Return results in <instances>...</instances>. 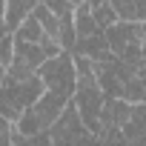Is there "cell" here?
I'll use <instances>...</instances> for the list:
<instances>
[{
  "mask_svg": "<svg viewBox=\"0 0 146 146\" xmlns=\"http://www.w3.org/2000/svg\"><path fill=\"white\" fill-rule=\"evenodd\" d=\"M3 98H0V112H3V120L17 123L23 117V112H29L43 95H46V83L40 80V75H32L26 80H15V78H3V86H0Z\"/></svg>",
  "mask_w": 146,
  "mask_h": 146,
  "instance_id": "1",
  "label": "cell"
},
{
  "mask_svg": "<svg viewBox=\"0 0 146 146\" xmlns=\"http://www.w3.org/2000/svg\"><path fill=\"white\" fill-rule=\"evenodd\" d=\"M69 103H72V100H66V98H60V95H54V92H46L29 112H23V117L17 120V132H20L23 137L46 135V132L60 120V115L66 112Z\"/></svg>",
  "mask_w": 146,
  "mask_h": 146,
  "instance_id": "2",
  "label": "cell"
},
{
  "mask_svg": "<svg viewBox=\"0 0 146 146\" xmlns=\"http://www.w3.org/2000/svg\"><path fill=\"white\" fill-rule=\"evenodd\" d=\"M37 75L46 83V92H54V95H60L66 100L75 98V92H78V63H75V54H72V52L49 57L40 66Z\"/></svg>",
  "mask_w": 146,
  "mask_h": 146,
  "instance_id": "3",
  "label": "cell"
},
{
  "mask_svg": "<svg viewBox=\"0 0 146 146\" xmlns=\"http://www.w3.org/2000/svg\"><path fill=\"white\" fill-rule=\"evenodd\" d=\"M106 40H109V49L115 57L126 60L129 66H135L137 72L146 66L143 60V23H115L109 32H106Z\"/></svg>",
  "mask_w": 146,
  "mask_h": 146,
  "instance_id": "4",
  "label": "cell"
},
{
  "mask_svg": "<svg viewBox=\"0 0 146 146\" xmlns=\"http://www.w3.org/2000/svg\"><path fill=\"white\" fill-rule=\"evenodd\" d=\"M49 137L54 146H89L98 135H92L80 117V112L75 109V103H69L66 112L60 115V120L49 129Z\"/></svg>",
  "mask_w": 146,
  "mask_h": 146,
  "instance_id": "5",
  "label": "cell"
},
{
  "mask_svg": "<svg viewBox=\"0 0 146 146\" xmlns=\"http://www.w3.org/2000/svg\"><path fill=\"white\" fill-rule=\"evenodd\" d=\"M132 109H135V103L120 100V98H109L106 109H103V132H123V126L132 117Z\"/></svg>",
  "mask_w": 146,
  "mask_h": 146,
  "instance_id": "6",
  "label": "cell"
},
{
  "mask_svg": "<svg viewBox=\"0 0 146 146\" xmlns=\"http://www.w3.org/2000/svg\"><path fill=\"white\" fill-rule=\"evenodd\" d=\"M40 6V0H3V23H6V32L15 35L20 29V23Z\"/></svg>",
  "mask_w": 146,
  "mask_h": 146,
  "instance_id": "7",
  "label": "cell"
},
{
  "mask_svg": "<svg viewBox=\"0 0 146 146\" xmlns=\"http://www.w3.org/2000/svg\"><path fill=\"white\" fill-rule=\"evenodd\" d=\"M75 54H83V57H89V60H95V63L109 60V57H112V49H109L106 32H98V35H92V37H86V40H78Z\"/></svg>",
  "mask_w": 146,
  "mask_h": 146,
  "instance_id": "8",
  "label": "cell"
},
{
  "mask_svg": "<svg viewBox=\"0 0 146 146\" xmlns=\"http://www.w3.org/2000/svg\"><path fill=\"white\" fill-rule=\"evenodd\" d=\"M117 17L126 23H146V0H109Z\"/></svg>",
  "mask_w": 146,
  "mask_h": 146,
  "instance_id": "9",
  "label": "cell"
},
{
  "mask_svg": "<svg viewBox=\"0 0 146 146\" xmlns=\"http://www.w3.org/2000/svg\"><path fill=\"white\" fill-rule=\"evenodd\" d=\"M75 29H78V40H86V37H92V35L103 32V29L98 26L95 12H92V6H89V3H80V6L75 9Z\"/></svg>",
  "mask_w": 146,
  "mask_h": 146,
  "instance_id": "10",
  "label": "cell"
},
{
  "mask_svg": "<svg viewBox=\"0 0 146 146\" xmlns=\"http://www.w3.org/2000/svg\"><path fill=\"white\" fill-rule=\"evenodd\" d=\"M123 137H126L129 143L146 137V103H135L132 117H129V123L123 126Z\"/></svg>",
  "mask_w": 146,
  "mask_h": 146,
  "instance_id": "11",
  "label": "cell"
},
{
  "mask_svg": "<svg viewBox=\"0 0 146 146\" xmlns=\"http://www.w3.org/2000/svg\"><path fill=\"white\" fill-rule=\"evenodd\" d=\"M15 37H17V40H26V43H40V40L46 37V32H43L40 20H37L35 15H29V17L20 23V29L15 32Z\"/></svg>",
  "mask_w": 146,
  "mask_h": 146,
  "instance_id": "12",
  "label": "cell"
},
{
  "mask_svg": "<svg viewBox=\"0 0 146 146\" xmlns=\"http://www.w3.org/2000/svg\"><path fill=\"white\" fill-rule=\"evenodd\" d=\"M92 12H95V20H98V26H100L103 32H109L115 23H120V17H117V12H115L112 3H106V6H100V9H92Z\"/></svg>",
  "mask_w": 146,
  "mask_h": 146,
  "instance_id": "13",
  "label": "cell"
},
{
  "mask_svg": "<svg viewBox=\"0 0 146 146\" xmlns=\"http://www.w3.org/2000/svg\"><path fill=\"white\" fill-rule=\"evenodd\" d=\"M15 49H17V43H15V35H3V57H0V66H3V72L15 63Z\"/></svg>",
  "mask_w": 146,
  "mask_h": 146,
  "instance_id": "14",
  "label": "cell"
},
{
  "mask_svg": "<svg viewBox=\"0 0 146 146\" xmlns=\"http://www.w3.org/2000/svg\"><path fill=\"white\" fill-rule=\"evenodd\" d=\"M40 3H43L49 12H54L57 17H66V15H72V12H75L72 0H40Z\"/></svg>",
  "mask_w": 146,
  "mask_h": 146,
  "instance_id": "15",
  "label": "cell"
},
{
  "mask_svg": "<svg viewBox=\"0 0 146 146\" xmlns=\"http://www.w3.org/2000/svg\"><path fill=\"white\" fill-rule=\"evenodd\" d=\"M17 146H54V143H52V137H49V132H46V135H35V137L17 135Z\"/></svg>",
  "mask_w": 146,
  "mask_h": 146,
  "instance_id": "16",
  "label": "cell"
},
{
  "mask_svg": "<svg viewBox=\"0 0 146 146\" xmlns=\"http://www.w3.org/2000/svg\"><path fill=\"white\" fill-rule=\"evenodd\" d=\"M86 3H89L92 9H100V6H106V3H109V0H86Z\"/></svg>",
  "mask_w": 146,
  "mask_h": 146,
  "instance_id": "17",
  "label": "cell"
},
{
  "mask_svg": "<svg viewBox=\"0 0 146 146\" xmlns=\"http://www.w3.org/2000/svg\"><path fill=\"white\" fill-rule=\"evenodd\" d=\"M80 3H86V0H72V6H75V9H78V6H80Z\"/></svg>",
  "mask_w": 146,
  "mask_h": 146,
  "instance_id": "18",
  "label": "cell"
},
{
  "mask_svg": "<svg viewBox=\"0 0 146 146\" xmlns=\"http://www.w3.org/2000/svg\"><path fill=\"white\" fill-rule=\"evenodd\" d=\"M143 46H146V23H143Z\"/></svg>",
  "mask_w": 146,
  "mask_h": 146,
  "instance_id": "19",
  "label": "cell"
}]
</instances>
